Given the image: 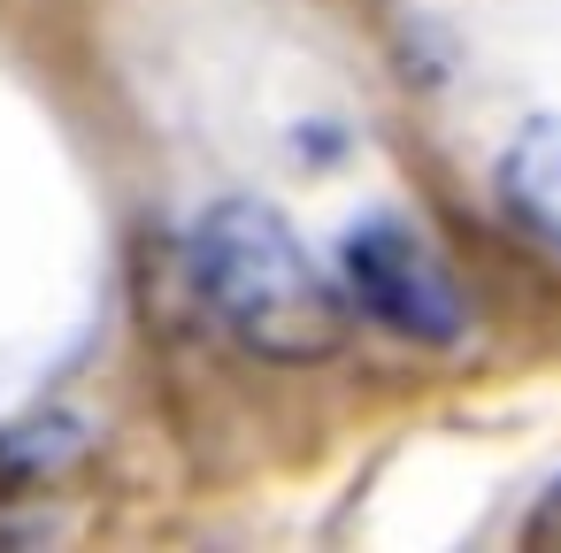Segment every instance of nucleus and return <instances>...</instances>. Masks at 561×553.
<instances>
[{
  "instance_id": "nucleus-1",
  "label": "nucleus",
  "mask_w": 561,
  "mask_h": 553,
  "mask_svg": "<svg viewBox=\"0 0 561 553\" xmlns=\"http://www.w3.org/2000/svg\"><path fill=\"white\" fill-rule=\"evenodd\" d=\"M185 269L201 308L262 361H323L346 346V285H331L262 200H216L185 239Z\"/></svg>"
},
{
  "instance_id": "nucleus-2",
  "label": "nucleus",
  "mask_w": 561,
  "mask_h": 553,
  "mask_svg": "<svg viewBox=\"0 0 561 553\" xmlns=\"http://www.w3.org/2000/svg\"><path fill=\"white\" fill-rule=\"evenodd\" d=\"M339 285L354 300V315L385 323L392 338L415 346H454L469 331V300L454 285V269L408 231V223H354L339 246Z\"/></svg>"
},
{
  "instance_id": "nucleus-3",
  "label": "nucleus",
  "mask_w": 561,
  "mask_h": 553,
  "mask_svg": "<svg viewBox=\"0 0 561 553\" xmlns=\"http://www.w3.org/2000/svg\"><path fill=\"white\" fill-rule=\"evenodd\" d=\"M78 446L85 438L70 415H39V423L0 430V538H32L47 522V492L70 476Z\"/></svg>"
},
{
  "instance_id": "nucleus-4",
  "label": "nucleus",
  "mask_w": 561,
  "mask_h": 553,
  "mask_svg": "<svg viewBox=\"0 0 561 553\" xmlns=\"http://www.w3.org/2000/svg\"><path fill=\"white\" fill-rule=\"evenodd\" d=\"M500 200H507L546 246H561V116H538V124L500 154Z\"/></svg>"
},
{
  "instance_id": "nucleus-5",
  "label": "nucleus",
  "mask_w": 561,
  "mask_h": 553,
  "mask_svg": "<svg viewBox=\"0 0 561 553\" xmlns=\"http://www.w3.org/2000/svg\"><path fill=\"white\" fill-rule=\"evenodd\" d=\"M523 545H561V476L538 492V507H530V522H523Z\"/></svg>"
}]
</instances>
